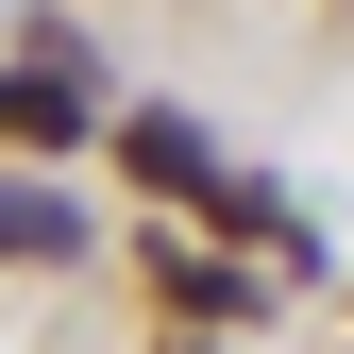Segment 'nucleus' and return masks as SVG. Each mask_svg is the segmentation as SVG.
<instances>
[{
    "label": "nucleus",
    "instance_id": "f03ea898",
    "mask_svg": "<svg viewBox=\"0 0 354 354\" xmlns=\"http://www.w3.org/2000/svg\"><path fill=\"white\" fill-rule=\"evenodd\" d=\"M118 169H136V186H169V203H203V186H219L186 118H118Z\"/></svg>",
    "mask_w": 354,
    "mask_h": 354
},
{
    "label": "nucleus",
    "instance_id": "f257e3e1",
    "mask_svg": "<svg viewBox=\"0 0 354 354\" xmlns=\"http://www.w3.org/2000/svg\"><path fill=\"white\" fill-rule=\"evenodd\" d=\"M84 118H102V84H84L68 51H51V68H0V152H17V136H51V152H68Z\"/></svg>",
    "mask_w": 354,
    "mask_h": 354
},
{
    "label": "nucleus",
    "instance_id": "7ed1b4c3",
    "mask_svg": "<svg viewBox=\"0 0 354 354\" xmlns=\"http://www.w3.org/2000/svg\"><path fill=\"white\" fill-rule=\"evenodd\" d=\"M68 236H84L68 203H34V186H0V253H68Z\"/></svg>",
    "mask_w": 354,
    "mask_h": 354
}]
</instances>
